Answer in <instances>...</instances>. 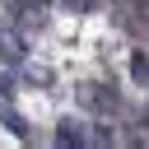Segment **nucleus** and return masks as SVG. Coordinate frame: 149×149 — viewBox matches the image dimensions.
I'll list each match as a JSON object with an SVG mask.
<instances>
[{
  "instance_id": "f257e3e1",
  "label": "nucleus",
  "mask_w": 149,
  "mask_h": 149,
  "mask_svg": "<svg viewBox=\"0 0 149 149\" xmlns=\"http://www.w3.org/2000/svg\"><path fill=\"white\" fill-rule=\"evenodd\" d=\"M84 102H88V107H102V112H112V107H116V93H98V88H84Z\"/></svg>"
},
{
  "instance_id": "f03ea898",
  "label": "nucleus",
  "mask_w": 149,
  "mask_h": 149,
  "mask_svg": "<svg viewBox=\"0 0 149 149\" xmlns=\"http://www.w3.org/2000/svg\"><path fill=\"white\" fill-rule=\"evenodd\" d=\"M130 70H135V79H140V84H149V56H135V61H130Z\"/></svg>"
}]
</instances>
